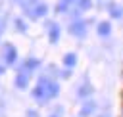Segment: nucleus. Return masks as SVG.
Masks as SVG:
<instances>
[{"label": "nucleus", "instance_id": "1", "mask_svg": "<svg viewBox=\"0 0 123 117\" xmlns=\"http://www.w3.org/2000/svg\"><path fill=\"white\" fill-rule=\"evenodd\" d=\"M33 96H35L37 100H44V98H48V94H46V81H44V79H42L40 84L33 90Z\"/></svg>", "mask_w": 123, "mask_h": 117}, {"label": "nucleus", "instance_id": "2", "mask_svg": "<svg viewBox=\"0 0 123 117\" xmlns=\"http://www.w3.org/2000/svg\"><path fill=\"white\" fill-rule=\"evenodd\" d=\"M6 61L12 65V63H15V58H17V52H15V48L12 46V44H6Z\"/></svg>", "mask_w": 123, "mask_h": 117}, {"label": "nucleus", "instance_id": "3", "mask_svg": "<svg viewBox=\"0 0 123 117\" xmlns=\"http://www.w3.org/2000/svg\"><path fill=\"white\" fill-rule=\"evenodd\" d=\"M71 33L77 35V36H85V23L83 21H77L71 25Z\"/></svg>", "mask_w": 123, "mask_h": 117}, {"label": "nucleus", "instance_id": "4", "mask_svg": "<svg viewBox=\"0 0 123 117\" xmlns=\"http://www.w3.org/2000/svg\"><path fill=\"white\" fill-rule=\"evenodd\" d=\"M46 81V79H44ZM46 94H48V98H54V96H58V84L56 82H50V81H46Z\"/></svg>", "mask_w": 123, "mask_h": 117}, {"label": "nucleus", "instance_id": "5", "mask_svg": "<svg viewBox=\"0 0 123 117\" xmlns=\"http://www.w3.org/2000/svg\"><path fill=\"white\" fill-rule=\"evenodd\" d=\"M58 38H60V27L58 25H50V42H58Z\"/></svg>", "mask_w": 123, "mask_h": 117}, {"label": "nucleus", "instance_id": "6", "mask_svg": "<svg viewBox=\"0 0 123 117\" xmlns=\"http://www.w3.org/2000/svg\"><path fill=\"white\" fill-rule=\"evenodd\" d=\"M75 61H77V56L75 54H65V58H63V65L65 67H73Z\"/></svg>", "mask_w": 123, "mask_h": 117}, {"label": "nucleus", "instance_id": "7", "mask_svg": "<svg viewBox=\"0 0 123 117\" xmlns=\"http://www.w3.org/2000/svg\"><path fill=\"white\" fill-rule=\"evenodd\" d=\"M110 13L113 17H121L123 15V8L121 6H115V4H110Z\"/></svg>", "mask_w": 123, "mask_h": 117}, {"label": "nucleus", "instance_id": "8", "mask_svg": "<svg viewBox=\"0 0 123 117\" xmlns=\"http://www.w3.org/2000/svg\"><path fill=\"white\" fill-rule=\"evenodd\" d=\"M110 29H111V27H110V23H108V21H102V23L98 25V33H100L102 36L110 35Z\"/></svg>", "mask_w": 123, "mask_h": 117}, {"label": "nucleus", "instance_id": "9", "mask_svg": "<svg viewBox=\"0 0 123 117\" xmlns=\"http://www.w3.org/2000/svg\"><path fill=\"white\" fill-rule=\"evenodd\" d=\"M15 86H17V88H25V86H27V75H23V73L17 75V77H15Z\"/></svg>", "mask_w": 123, "mask_h": 117}, {"label": "nucleus", "instance_id": "10", "mask_svg": "<svg viewBox=\"0 0 123 117\" xmlns=\"http://www.w3.org/2000/svg\"><path fill=\"white\" fill-rule=\"evenodd\" d=\"M46 13V4H38L35 10H33V17H40Z\"/></svg>", "mask_w": 123, "mask_h": 117}, {"label": "nucleus", "instance_id": "11", "mask_svg": "<svg viewBox=\"0 0 123 117\" xmlns=\"http://www.w3.org/2000/svg\"><path fill=\"white\" fill-rule=\"evenodd\" d=\"M92 109H94V104H90V102H88V104H85V105H83V111H81V113H83V115H88Z\"/></svg>", "mask_w": 123, "mask_h": 117}, {"label": "nucleus", "instance_id": "12", "mask_svg": "<svg viewBox=\"0 0 123 117\" xmlns=\"http://www.w3.org/2000/svg\"><path fill=\"white\" fill-rule=\"evenodd\" d=\"M88 94H90V86L88 84H83L81 90H79V96H88Z\"/></svg>", "mask_w": 123, "mask_h": 117}, {"label": "nucleus", "instance_id": "13", "mask_svg": "<svg viewBox=\"0 0 123 117\" xmlns=\"http://www.w3.org/2000/svg\"><path fill=\"white\" fill-rule=\"evenodd\" d=\"M37 65H38V61H37V59H33V58H31V59H27V63H25V67H27V69H35Z\"/></svg>", "mask_w": 123, "mask_h": 117}, {"label": "nucleus", "instance_id": "14", "mask_svg": "<svg viewBox=\"0 0 123 117\" xmlns=\"http://www.w3.org/2000/svg\"><path fill=\"white\" fill-rule=\"evenodd\" d=\"M90 4H92L90 0H79V8H81V10H88Z\"/></svg>", "mask_w": 123, "mask_h": 117}, {"label": "nucleus", "instance_id": "15", "mask_svg": "<svg viewBox=\"0 0 123 117\" xmlns=\"http://www.w3.org/2000/svg\"><path fill=\"white\" fill-rule=\"evenodd\" d=\"M27 117H38V115H37V111H29V113H27Z\"/></svg>", "mask_w": 123, "mask_h": 117}, {"label": "nucleus", "instance_id": "16", "mask_svg": "<svg viewBox=\"0 0 123 117\" xmlns=\"http://www.w3.org/2000/svg\"><path fill=\"white\" fill-rule=\"evenodd\" d=\"M2 73H4V67H0V75H2Z\"/></svg>", "mask_w": 123, "mask_h": 117}, {"label": "nucleus", "instance_id": "17", "mask_svg": "<svg viewBox=\"0 0 123 117\" xmlns=\"http://www.w3.org/2000/svg\"><path fill=\"white\" fill-rule=\"evenodd\" d=\"M52 117H56V115H52Z\"/></svg>", "mask_w": 123, "mask_h": 117}]
</instances>
